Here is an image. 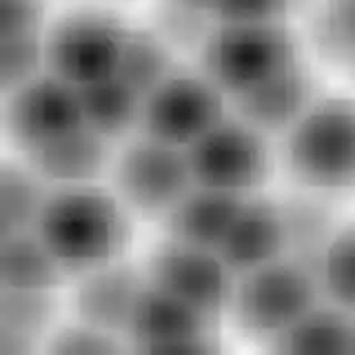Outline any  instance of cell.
I'll return each mask as SVG.
<instances>
[{
    "instance_id": "obj_2",
    "label": "cell",
    "mask_w": 355,
    "mask_h": 355,
    "mask_svg": "<svg viewBox=\"0 0 355 355\" xmlns=\"http://www.w3.org/2000/svg\"><path fill=\"white\" fill-rule=\"evenodd\" d=\"M282 158L293 180L309 191H355V100L318 98L284 133Z\"/></svg>"
},
{
    "instance_id": "obj_31",
    "label": "cell",
    "mask_w": 355,
    "mask_h": 355,
    "mask_svg": "<svg viewBox=\"0 0 355 355\" xmlns=\"http://www.w3.org/2000/svg\"><path fill=\"white\" fill-rule=\"evenodd\" d=\"M351 353H355V322H353V347H351Z\"/></svg>"
},
{
    "instance_id": "obj_10",
    "label": "cell",
    "mask_w": 355,
    "mask_h": 355,
    "mask_svg": "<svg viewBox=\"0 0 355 355\" xmlns=\"http://www.w3.org/2000/svg\"><path fill=\"white\" fill-rule=\"evenodd\" d=\"M214 322L147 280L129 318L125 340L147 353H214L220 351Z\"/></svg>"
},
{
    "instance_id": "obj_11",
    "label": "cell",
    "mask_w": 355,
    "mask_h": 355,
    "mask_svg": "<svg viewBox=\"0 0 355 355\" xmlns=\"http://www.w3.org/2000/svg\"><path fill=\"white\" fill-rule=\"evenodd\" d=\"M85 125L78 89L44 69L5 96L3 127L22 153Z\"/></svg>"
},
{
    "instance_id": "obj_9",
    "label": "cell",
    "mask_w": 355,
    "mask_h": 355,
    "mask_svg": "<svg viewBox=\"0 0 355 355\" xmlns=\"http://www.w3.org/2000/svg\"><path fill=\"white\" fill-rule=\"evenodd\" d=\"M144 273L162 291L214 320L229 311L238 277L216 249L196 247L173 238H166L151 251Z\"/></svg>"
},
{
    "instance_id": "obj_12",
    "label": "cell",
    "mask_w": 355,
    "mask_h": 355,
    "mask_svg": "<svg viewBox=\"0 0 355 355\" xmlns=\"http://www.w3.org/2000/svg\"><path fill=\"white\" fill-rule=\"evenodd\" d=\"M78 277L80 282L71 293L73 318L111 336L125 338L133 306L147 282V273L133 264L114 260Z\"/></svg>"
},
{
    "instance_id": "obj_5",
    "label": "cell",
    "mask_w": 355,
    "mask_h": 355,
    "mask_svg": "<svg viewBox=\"0 0 355 355\" xmlns=\"http://www.w3.org/2000/svg\"><path fill=\"white\" fill-rule=\"evenodd\" d=\"M129 29L107 11L83 9L67 14L44 36L47 71L78 87L118 71Z\"/></svg>"
},
{
    "instance_id": "obj_24",
    "label": "cell",
    "mask_w": 355,
    "mask_h": 355,
    "mask_svg": "<svg viewBox=\"0 0 355 355\" xmlns=\"http://www.w3.org/2000/svg\"><path fill=\"white\" fill-rule=\"evenodd\" d=\"M322 297L355 315V222L338 227L315 260Z\"/></svg>"
},
{
    "instance_id": "obj_15",
    "label": "cell",
    "mask_w": 355,
    "mask_h": 355,
    "mask_svg": "<svg viewBox=\"0 0 355 355\" xmlns=\"http://www.w3.org/2000/svg\"><path fill=\"white\" fill-rule=\"evenodd\" d=\"M27 164L44 182L55 187L87 184L111 164V140L80 125L42 147L25 153Z\"/></svg>"
},
{
    "instance_id": "obj_22",
    "label": "cell",
    "mask_w": 355,
    "mask_h": 355,
    "mask_svg": "<svg viewBox=\"0 0 355 355\" xmlns=\"http://www.w3.org/2000/svg\"><path fill=\"white\" fill-rule=\"evenodd\" d=\"M42 178L25 162H5L0 169V236L31 231L47 200Z\"/></svg>"
},
{
    "instance_id": "obj_23",
    "label": "cell",
    "mask_w": 355,
    "mask_h": 355,
    "mask_svg": "<svg viewBox=\"0 0 355 355\" xmlns=\"http://www.w3.org/2000/svg\"><path fill=\"white\" fill-rule=\"evenodd\" d=\"M173 71L171 51L158 31L129 29L118 76L144 98Z\"/></svg>"
},
{
    "instance_id": "obj_20",
    "label": "cell",
    "mask_w": 355,
    "mask_h": 355,
    "mask_svg": "<svg viewBox=\"0 0 355 355\" xmlns=\"http://www.w3.org/2000/svg\"><path fill=\"white\" fill-rule=\"evenodd\" d=\"M355 315L344 309L320 302L309 309L295 324L275 338L269 349L277 353H351Z\"/></svg>"
},
{
    "instance_id": "obj_16",
    "label": "cell",
    "mask_w": 355,
    "mask_h": 355,
    "mask_svg": "<svg viewBox=\"0 0 355 355\" xmlns=\"http://www.w3.org/2000/svg\"><path fill=\"white\" fill-rule=\"evenodd\" d=\"M244 198L247 196L193 184L162 218L166 238L218 251L220 242L225 240L229 227L238 216Z\"/></svg>"
},
{
    "instance_id": "obj_13",
    "label": "cell",
    "mask_w": 355,
    "mask_h": 355,
    "mask_svg": "<svg viewBox=\"0 0 355 355\" xmlns=\"http://www.w3.org/2000/svg\"><path fill=\"white\" fill-rule=\"evenodd\" d=\"M218 253L236 275L286 255V229L280 202L258 196L244 198Z\"/></svg>"
},
{
    "instance_id": "obj_25",
    "label": "cell",
    "mask_w": 355,
    "mask_h": 355,
    "mask_svg": "<svg viewBox=\"0 0 355 355\" xmlns=\"http://www.w3.org/2000/svg\"><path fill=\"white\" fill-rule=\"evenodd\" d=\"M313 38L329 60L355 69V0H324L313 22Z\"/></svg>"
},
{
    "instance_id": "obj_21",
    "label": "cell",
    "mask_w": 355,
    "mask_h": 355,
    "mask_svg": "<svg viewBox=\"0 0 355 355\" xmlns=\"http://www.w3.org/2000/svg\"><path fill=\"white\" fill-rule=\"evenodd\" d=\"M329 198L306 189L304 193H295L280 202L286 229V255L315 266L318 255L340 227Z\"/></svg>"
},
{
    "instance_id": "obj_8",
    "label": "cell",
    "mask_w": 355,
    "mask_h": 355,
    "mask_svg": "<svg viewBox=\"0 0 355 355\" xmlns=\"http://www.w3.org/2000/svg\"><path fill=\"white\" fill-rule=\"evenodd\" d=\"M225 118V92L205 71L173 69L142 100L140 133L187 149Z\"/></svg>"
},
{
    "instance_id": "obj_7",
    "label": "cell",
    "mask_w": 355,
    "mask_h": 355,
    "mask_svg": "<svg viewBox=\"0 0 355 355\" xmlns=\"http://www.w3.org/2000/svg\"><path fill=\"white\" fill-rule=\"evenodd\" d=\"M114 184L129 211L164 218L193 187L191 166L182 147L149 136L127 142L114 162Z\"/></svg>"
},
{
    "instance_id": "obj_28",
    "label": "cell",
    "mask_w": 355,
    "mask_h": 355,
    "mask_svg": "<svg viewBox=\"0 0 355 355\" xmlns=\"http://www.w3.org/2000/svg\"><path fill=\"white\" fill-rule=\"evenodd\" d=\"M295 0H216V22H282Z\"/></svg>"
},
{
    "instance_id": "obj_19",
    "label": "cell",
    "mask_w": 355,
    "mask_h": 355,
    "mask_svg": "<svg viewBox=\"0 0 355 355\" xmlns=\"http://www.w3.org/2000/svg\"><path fill=\"white\" fill-rule=\"evenodd\" d=\"M78 98H80L83 122L107 140H118L140 125L144 98L118 73L78 87Z\"/></svg>"
},
{
    "instance_id": "obj_26",
    "label": "cell",
    "mask_w": 355,
    "mask_h": 355,
    "mask_svg": "<svg viewBox=\"0 0 355 355\" xmlns=\"http://www.w3.org/2000/svg\"><path fill=\"white\" fill-rule=\"evenodd\" d=\"M42 69H47V60L40 33L0 38V89L5 96L40 76Z\"/></svg>"
},
{
    "instance_id": "obj_18",
    "label": "cell",
    "mask_w": 355,
    "mask_h": 355,
    "mask_svg": "<svg viewBox=\"0 0 355 355\" xmlns=\"http://www.w3.org/2000/svg\"><path fill=\"white\" fill-rule=\"evenodd\" d=\"M67 277L33 229L0 236V288L53 291Z\"/></svg>"
},
{
    "instance_id": "obj_6",
    "label": "cell",
    "mask_w": 355,
    "mask_h": 355,
    "mask_svg": "<svg viewBox=\"0 0 355 355\" xmlns=\"http://www.w3.org/2000/svg\"><path fill=\"white\" fill-rule=\"evenodd\" d=\"M187 151L193 184L251 196L269 175V147L264 133L247 120L222 118Z\"/></svg>"
},
{
    "instance_id": "obj_1",
    "label": "cell",
    "mask_w": 355,
    "mask_h": 355,
    "mask_svg": "<svg viewBox=\"0 0 355 355\" xmlns=\"http://www.w3.org/2000/svg\"><path fill=\"white\" fill-rule=\"evenodd\" d=\"M33 231L67 275H83L120 260L131 238L129 209L118 193L92 182L55 187Z\"/></svg>"
},
{
    "instance_id": "obj_29",
    "label": "cell",
    "mask_w": 355,
    "mask_h": 355,
    "mask_svg": "<svg viewBox=\"0 0 355 355\" xmlns=\"http://www.w3.org/2000/svg\"><path fill=\"white\" fill-rule=\"evenodd\" d=\"M42 18V0H0V38L40 33Z\"/></svg>"
},
{
    "instance_id": "obj_14",
    "label": "cell",
    "mask_w": 355,
    "mask_h": 355,
    "mask_svg": "<svg viewBox=\"0 0 355 355\" xmlns=\"http://www.w3.org/2000/svg\"><path fill=\"white\" fill-rule=\"evenodd\" d=\"M315 78L302 60L233 98L236 111L258 131L286 133L315 103Z\"/></svg>"
},
{
    "instance_id": "obj_17",
    "label": "cell",
    "mask_w": 355,
    "mask_h": 355,
    "mask_svg": "<svg viewBox=\"0 0 355 355\" xmlns=\"http://www.w3.org/2000/svg\"><path fill=\"white\" fill-rule=\"evenodd\" d=\"M55 311L53 291L0 288V353H31L51 329Z\"/></svg>"
},
{
    "instance_id": "obj_3",
    "label": "cell",
    "mask_w": 355,
    "mask_h": 355,
    "mask_svg": "<svg viewBox=\"0 0 355 355\" xmlns=\"http://www.w3.org/2000/svg\"><path fill=\"white\" fill-rule=\"evenodd\" d=\"M320 300L315 266L282 255L236 277L227 313L244 338L271 344Z\"/></svg>"
},
{
    "instance_id": "obj_27",
    "label": "cell",
    "mask_w": 355,
    "mask_h": 355,
    "mask_svg": "<svg viewBox=\"0 0 355 355\" xmlns=\"http://www.w3.org/2000/svg\"><path fill=\"white\" fill-rule=\"evenodd\" d=\"M47 340V351L51 353H116L125 349V344L118 342V336L78 320L71 327H62L51 333Z\"/></svg>"
},
{
    "instance_id": "obj_4",
    "label": "cell",
    "mask_w": 355,
    "mask_h": 355,
    "mask_svg": "<svg viewBox=\"0 0 355 355\" xmlns=\"http://www.w3.org/2000/svg\"><path fill=\"white\" fill-rule=\"evenodd\" d=\"M295 62L297 40L282 22H218L202 42V71L231 98Z\"/></svg>"
},
{
    "instance_id": "obj_30",
    "label": "cell",
    "mask_w": 355,
    "mask_h": 355,
    "mask_svg": "<svg viewBox=\"0 0 355 355\" xmlns=\"http://www.w3.org/2000/svg\"><path fill=\"white\" fill-rule=\"evenodd\" d=\"M171 3H178V5H184V7L200 9V11H207V14H211L216 0H171ZM211 18H214V16H211Z\"/></svg>"
}]
</instances>
